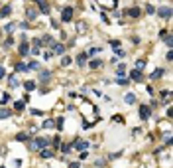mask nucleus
Masks as SVG:
<instances>
[{
  "label": "nucleus",
  "instance_id": "1",
  "mask_svg": "<svg viewBox=\"0 0 173 168\" xmlns=\"http://www.w3.org/2000/svg\"><path fill=\"white\" fill-rule=\"evenodd\" d=\"M47 146V138H35L32 143V150H42Z\"/></svg>",
  "mask_w": 173,
  "mask_h": 168
},
{
  "label": "nucleus",
  "instance_id": "2",
  "mask_svg": "<svg viewBox=\"0 0 173 168\" xmlns=\"http://www.w3.org/2000/svg\"><path fill=\"white\" fill-rule=\"evenodd\" d=\"M71 18H73V8H63V12H61V20L63 22H71Z\"/></svg>",
  "mask_w": 173,
  "mask_h": 168
},
{
  "label": "nucleus",
  "instance_id": "3",
  "mask_svg": "<svg viewBox=\"0 0 173 168\" xmlns=\"http://www.w3.org/2000/svg\"><path fill=\"white\" fill-rule=\"evenodd\" d=\"M150 107H148V105H140V119L142 121H148V119H150Z\"/></svg>",
  "mask_w": 173,
  "mask_h": 168
},
{
  "label": "nucleus",
  "instance_id": "4",
  "mask_svg": "<svg viewBox=\"0 0 173 168\" xmlns=\"http://www.w3.org/2000/svg\"><path fill=\"white\" fill-rule=\"evenodd\" d=\"M130 77L134 79V81H144V73H142L140 69H132L130 71Z\"/></svg>",
  "mask_w": 173,
  "mask_h": 168
},
{
  "label": "nucleus",
  "instance_id": "5",
  "mask_svg": "<svg viewBox=\"0 0 173 168\" xmlns=\"http://www.w3.org/2000/svg\"><path fill=\"white\" fill-rule=\"evenodd\" d=\"M33 2H35V4H40V10H42V14H49V12H51L45 0H33Z\"/></svg>",
  "mask_w": 173,
  "mask_h": 168
},
{
  "label": "nucleus",
  "instance_id": "6",
  "mask_svg": "<svg viewBox=\"0 0 173 168\" xmlns=\"http://www.w3.org/2000/svg\"><path fill=\"white\" fill-rule=\"evenodd\" d=\"M157 14H159L161 18H171V8H169V6H165V8H159V10H157Z\"/></svg>",
  "mask_w": 173,
  "mask_h": 168
},
{
  "label": "nucleus",
  "instance_id": "7",
  "mask_svg": "<svg viewBox=\"0 0 173 168\" xmlns=\"http://www.w3.org/2000/svg\"><path fill=\"white\" fill-rule=\"evenodd\" d=\"M86 146H89V143H86V140H77V143H75V148L79 150V152L86 150Z\"/></svg>",
  "mask_w": 173,
  "mask_h": 168
},
{
  "label": "nucleus",
  "instance_id": "8",
  "mask_svg": "<svg viewBox=\"0 0 173 168\" xmlns=\"http://www.w3.org/2000/svg\"><path fill=\"white\" fill-rule=\"evenodd\" d=\"M26 18H28V20H35V18H37V10H35V8H28Z\"/></svg>",
  "mask_w": 173,
  "mask_h": 168
},
{
  "label": "nucleus",
  "instance_id": "9",
  "mask_svg": "<svg viewBox=\"0 0 173 168\" xmlns=\"http://www.w3.org/2000/svg\"><path fill=\"white\" fill-rule=\"evenodd\" d=\"M51 48H53V50H51L53 54H63V52H65V45H63V44H57V42H55Z\"/></svg>",
  "mask_w": 173,
  "mask_h": 168
},
{
  "label": "nucleus",
  "instance_id": "10",
  "mask_svg": "<svg viewBox=\"0 0 173 168\" xmlns=\"http://www.w3.org/2000/svg\"><path fill=\"white\" fill-rule=\"evenodd\" d=\"M12 14V8L10 6H4V8H0V18H8Z\"/></svg>",
  "mask_w": 173,
  "mask_h": 168
},
{
  "label": "nucleus",
  "instance_id": "11",
  "mask_svg": "<svg viewBox=\"0 0 173 168\" xmlns=\"http://www.w3.org/2000/svg\"><path fill=\"white\" fill-rule=\"evenodd\" d=\"M18 52H20V56H28V52H30L28 44H26V42H22V44H20V48H18Z\"/></svg>",
  "mask_w": 173,
  "mask_h": 168
},
{
  "label": "nucleus",
  "instance_id": "12",
  "mask_svg": "<svg viewBox=\"0 0 173 168\" xmlns=\"http://www.w3.org/2000/svg\"><path fill=\"white\" fill-rule=\"evenodd\" d=\"M124 101H126L128 105H134V103H136V95H134V93H126V95H124Z\"/></svg>",
  "mask_w": 173,
  "mask_h": 168
},
{
  "label": "nucleus",
  "instance_id": "13",
  "mask_svg": "<svg viewBox=\"0 0 173 168\" xmlns=\"http://www.w3.org/2000/svg\"><path fill=\"white\" fill-rule=\"evenodd\" d=\"M86 54H79V56H77V63H79V65H85V61H86Z\"/></svg>",
  "mask_w": 173,
  "mask_h": 168
},
{
  "label": "nucleus",
  "instance_id": "14",
  "mask_svg": "<svg viewBox=\"0 0 173 168\" xmlns=\"http://www.w3.org/2000/svg\"><path fill=\"white\" fill-rule=\"evenodd\" d=\"M51 156H53L51 148H42V158H51Z\"/></svg>",
  "mask_w": 173,
  "mask_h": 168
},
{
  "label": "nucleus",
  "instance_id": "15",
  "mask_svg": "<svg viewBox=\"0 0 173 168\" xmlns=\"http://www.w3.org/2000/svg\"><path fill=\"white\" fill-rule=\"evenodd\" d=\"M8 83H10V87L20 85V81H18V77H16V75H10V77H8Z\"/></svg>",
  "mask_w": 173,
  "mask_h": 168
},
{
  "label": "nucleus",
  "instance_id": "16",
  "mask_svg": "<svg viewBox=\"0 0 173 168\" xmlns=\"http://www.w3.org/2000/svg\"><path fill=\"white\" fill-rule=\"evenodd\" d=\"M163 73H165V71H163L161 67H159V69H155V71H153V73H151V79H159L163 75Z\"/></svg>",
  "mask_w": 173,
  "mask_h": 168
},
{
  "label": "nucleus",
  "instance_id": "17",
  "mask_svg": "<svg viewBox=\"0 0 173 168\" xmlns=\"http://www.w3.org/2000/svg\"><path fill=\"white\" fill-rule=\"evenodd\" d=\"M14 111H24V101H16V103H14Z\"/></svg>",
  "mask_w": 173,
  "mask_h": 168
},
{
  "label": "nucleus",
  "instance_id": "18",
  "mask_svg": "<svg viewBox=\"0 0 173 168\" xmlns=\"http://www.w3.org/2000/svg\"><path fill=\"white\" fill-rule=\"evenodd\" d=\"M42 44H47V45H53V44H55V40H53V38H51V36H45V38H43V40H42Z\"/></svg>",
  "mask_w": 173,
  "mask_h": 168
},
{
  "label": "nucleus",
  "instance_id": "19",
  "mask_svg": "<svg viewBox=\"0 0 173 168\" xmlns=\"http://www.w3.org/2000/svg\"><path fill=\"white\" fill-rule=\"evenodd\" d=\"M128 14L132 16V18H138V16H140V8H130Z\"/></svg>",
  "mask_w": 173,
  "mask_h": 168
},
{
  "label": "nucleus",
  "instance_id": "20",
  "mask_svg": "<svg viewBox=\"0 0 173 168\" xmlns=\"http://www.w3.org/2000/svg\"><path fill=\"white\" fill-rule=\"evenodd\" d=\"M12 115V111H8V109H0V119H8Z\"/></svg>",
  "mask_w": 173,
  "mask_h": 168
},
{
  "label": "nucleus",
  "instance_id": "21",
  "mask_svg": "<svg viewBox=\"0 0 173 168\" xmlns=\"http://www.w3.org/2000/svg\"><path fill=\"white\" fill-rule=\"evenodd\" d=\"M24 87H26V91H33V89H35V83H33V81H26Z\"/></svg>",
  "mask_w": 173,
  "mask_h": 168
},
{
  "label": "nucleus",
  "instance_id": "22",
  "mask_svg": "<svg viewBox=\"0 0 173 168\" xmlns=\"http://www.w3.org/2000/svg\"><path fill=\"white\" fill-rule=\"evenodd\" d=\"M16 26H18V24L10 22V24H8V26H4V30H6V32H8V34H12V32H14V30H16Z\"/></svg>",
  "mask_w": 173,
  "mask_h": 168
},
{
  "label": "nucleus",
  "instance_id": "23",
  "mask_svg": "<svg viewBox=\"0 0 173 168\" xmlns=\"http://www.w3.org/2000/svg\"><path fill=\"white\" fill-rule=\"evenodd\" d=\"M16 140H20V143L28 140V133H18V134H16Z\"/></svg>",
  "mask_w": 173,
  "mask_h": 168
},
{
  "label": "nucleus",
  "instance_id": "24",
  "mask_svg": "<svg viewBox=\"0 0 173 168\" xmlns=\"http://www.w3.org/2000/svg\"><path fill=\"white\" fill-rule=\"evenodd\" d=\"M100 65H102L100 59H93V61H91V67H93V69H97V67H100Z\"/></svg>",
  "mask_w": 173,
  "mask_h": 168
},
{
  "label": "nucleus",
  "instance_id": "25",
  "mask_svg": "<svg viewBox=\"0 0 173 168\" xmlns=\"http://www.w3.org/2000/svg\"><path fill=\"white\" fill-rule=\"evenodd\" d=\"M16 71H28V65L26 63H16Z\"/></svg>",
  "mask_w": 173,
  "mask_h": 168
},
{
  "label": "nucleus",
  "instance_id": "26",
  "mask_svg": "<svg viewBox=\"0 0 173 168\" xmlns=\"http://www.w3.org/2000/svg\"><path fill=\"white\" fill-rule=\"evenodd\" d=\"M142 67H146V59H138V61H136V69L142 71Z\"/></svg>",
  "mask_w": 173,
  "mask_h": 168
},
{
  "label": "nucleus",
  "instance_id": "27",
  "mask_svg": "<svg viewBox=\"0 0 173 168\" xmlns=\"http://www.w3.org/2000/svg\"><path fill=\"white\" fill-rule=\"evenodd\" d=\"M61 65H63V67H67V65H71V57H67V56H65V57H63V59H61Z\"/></svg>",
  "mask_w": 173,
  "mask_h": 168
},
{
  "label": "nucleus",
  "instance_id": "28",
  "mask_svg": "<svg viewBox=\"0 0 173 168\" xmlns=\"http://www.w3.org/2000/svg\"><path fill=\"white\" fill-rule=\"evenodd\" d=\"M85 30H86L85 22H79V24H77V32H85Z\"/></svg>",
  "mask_w": 173,
  "mask_h": 168
},
{
  "label": "nucleus",
  "instance_id": "29",
  "mask_svg": "<svg viewBox=\"0 0 173 168\" xmlns=\"http://www.w3.org/2000/svg\"><path fill=\"white\" fill-rule=\"evenodd\" d=\"M116 83H118V85H128V79H126V77H118V79H116Z\"/></svg>",
  "mask_w": 173,
  "mask_h": 168
},
{
  "label": "nucleus",
  "instance_id": "30",
  "mask_svg": "<svg viewBox=\"0 0 173 168\" xmlns=\"http://www.w3.org/2000/svg\"><path fill=\"white\" fill-rule=\"evenodd\" d=\"M146 14H155V8H153L151 4H148V6H146Z\"/></svg>",
  "mask_w": 173,
  "mask_h": 168
},
{
  "label": "nucleus",
  "instance_id": "31",
  "mask_svg": "<svg viewBox=\"0 0 173 168\" xmlns=\"http://www.w3.org/2000/svg\"><path fill=\"white\" fill-rule=\"evenodd\" d=\"M98 54V48H91V50H89V54H86V56H97Z\"/></svg>",
  "mask_w": 173,
  "mask_h": 168
},
{
  "label": "nucleus",
  "instance_id": "32",
  "mask_svg": "<svg viewBox=\"0 0 173 168\" xmlns=\"http://www.w3.org/2000/svg\"><path fill=\"white\" fill-rule=\"evenodd\" d=\"M53 121H45V123H43V129H51V127H53Z\"/></svg>",
  "mask_w": 173,
  "mask_h": 168
},
{
  "label": "nucleus",
  "instance_id": "33",
  "mask_svg": "<svg viewBox=\"0 0 173 168\" xmlns=\"http://www.w3.org/2000/svg\"><path fill=\"white\" fill-rule=\"evenodd\" d=\"M110 45H112L114 50H118V48H120V42H118V40H112V42H110Z\"/></svg>",
  "mask_w": 173,
  "mask_h": 168
},
{
  "label": "nucleus",
  "instance_id": "34",
  "mask_svg": "<svg viewBox=\"0 0 173 168\" xmlns=\"http://www.w3.org/2000/svg\"><path fill=\"white\" fill-rule=\"evenodd\" d=\"M37 67H40V63H37V61H32V63L28 65V69H37Z\"/></svg>",
  "mask_w": 173,
  "mask_h": 168
},
{
  "label": "nucleus",
  "instance_id": "35",
  "mask_svg": "<svg viewBox=\"0 0 173 168\" xmlns=\"http://www.w3.org/2000/svg\"><path fill=\"white\" fill-rule=\"evenodd\" d=\"M69 150H71V146H69V145H63V146H61V152H65V154H67Z\"/></svg>",
  "mask_w": 173,
  "mask_h": 168
},
{
  "label": "nucleus",
  "instance_id": "36",
  "mask_svg": "<svg viewBox=\"0 0 173 168\" xmlns=\"http://www.w3.org/2000/svg\"><path fill=\"white\" fill-rule=\"evenodd\" d=\"M42 79H43V81H47V79H49V71H42Z\"/></svg>",
  "mask_w": 173,
  "mask_h": 168
},
{
  "label": "nucleus",
  "instance_id": "37",
  "mask_svg": "<svg viewBox=\"0 0 173 168\" xmlns=\"http://www.w3.org/2000/svg\"><path fill=\"white\" fill-rule=\"evenodd\" d=\"M55 125H57V129H63V119L59 117V119H57V123H55Z\"/></svg>",
  "mask_w": 173,
  "mask_h": 168
},
{
  "label": "nucleus",
  "instance_id": "38",
  "mask_svg": "<svg viewBox=\"0 0 173 168\" xmlns=\"http://www.w3.org/2000/svg\"><path fill=\"white\" fill-rule=\"evenodd\" d=\"M20 28H22V30H28V28H32V26H30L28 22H22V24H20Z\"/></svg>",
  "mask_w": 173,
  "mask_h": 168
},
{
  "label": "nucleus",
  "instance_id": "39",
  "mask_svg": "<svg viewBox=\"0 0 173 168\" xmlns=\"http://www.w3.org/2000/svg\"><path fill=\"white\" fill-rule=\"evenodd\" d=\"M165 44H167V45H173V38H171V36H167V38H165Z\"/></svg>",
  "mask_w": 173,
  "mask_h": 168
},
{
  "label": "nucleus",
  "instance_id": "40",
  "mask_svg": "<svg viewBox=\"0 0 173 168\" xmlns=\"http://www.w3.org/2000/svg\"><path fill=\"white\" fill-rule=\"evenodd\" d=\"M8 99H10V97H8V93H4V95H2V99H0V103H6Z\"/></svg>",
  "mask_w": 173,
  "mask_h": 168
},
{
  "label": "nucleus",
  "instance_id": "41",
  "mask_svg": "<svg viewBox=\"0 0 173 168\" xmlns=\"http://www.w3.org/2000/svg\"><path fill=\"white\" fill-rule=\"evenodd\" d=\"M43 57H45V59H51V57H53V52L49 50V52H47V54H45V56H43Z\"/></svg>",
  "mask_w": 173,
  "mask_h": 168
},
{
  "label": "nucleus",
  "instance_id": "42",
  "mask_svg": "<svg viewBox=\"0 0 173 168\" xmlns=\"http://www.w3.org/2000/svg\"><path fill=\"white\" fill-rule=\"evenodd\" d=\"M42 45V40H33V48H40Z\"/></svg>",
  "mask_w": 173,
  "mask_h": 168
},
{
  "label": "nucleus",
  "instance_id": "43",
  "mask_svg": "<svg viewBox=\"0 0 173 168\" xmlns=\"http://www.w3.org/2000/svg\"><path fill=\"white\" fill-rule=\"evenodd\" d=\"M112 121H116V123H122V121H124V119H122V117H120V115H116V117H114V119H112Z\"/></svg>",
  "mask_w": 173,
  "mask_h": 168
},
{
  "label": "nucleus",
  "instance_id": "44",
  "mask_svg": "<svg viewBox=\"0 0 173 168\" xmlns=\"http://www.w3.org/2000/svg\"><path fill=\"white\" fill-rule=\"evenodd\" d=\"M12 44H14V40H12V38H8V40H6V48H10Z\"/></svg>",
  "mask_w": 173,
  "mask_h": 168
},
{
  "label": "nucleus",
  "instance_id": "45",
  "mask_svg": "<svg viewBox=\"0 0 173 168\" xmlns=\"http://www.w3.org/2000/svg\"><path fill=\"white\" fill-rule=\"evenodd\" d=\"M4 75H6V69H4V67H0V79L4 77Z\"/></svg>",
  "mask_w": 173,
  "mask_h": 168
},
{
  "label": "nucleus",
  "instance_id": "46",
  "mask_svg": "<svg viewBox=\"0 0 173 168\" xmlns=\"http://www.w3.org/2000/svg\"><path fill=\"white\" fill-rule=\"evenodd\" d=\"M69 168H79V162H71V164H69Z\"/></svg>",
  "mask_w": 173,
  "mask_h": 168
}]
</instances>
